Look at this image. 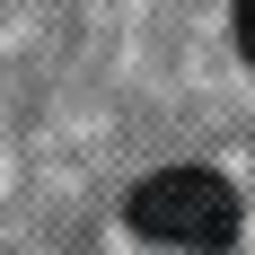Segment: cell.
Here are the masks:
<instances>
[{"instance_id":"cell-1","label":"cell","mask_w":255,"mask_h":255,"mask_svg":"<svg viewBox=\"0 0 255 255\" xmlns=\"http://www.w3.org/2000/svg\"><path fill=\"white\" fill-rule=\"evenodd\" d=\"M124 220L150 247H185V255H220L238 238V185L211 176V167H158V176L132 185Z\"/></svg>"},{"instance_id":"cell-2","label":"cell","mask_w":255,"mask_h":255,"mask_svg":"<svg viewBox=\"0 0 255 255\" xmlns=\"http://www.w3.org/2000/svg\"><path fill=\"white\" fill-rule=\"evenodd\" d=\"M106 9L158 26L185 71H211V79L255 88V0H106Z\"/></svg>"}]
</instances>
